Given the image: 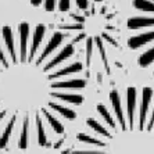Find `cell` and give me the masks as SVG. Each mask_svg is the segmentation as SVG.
I'll return each mask as SVG.
<instances>
[{
    "instance_id": "cell-1",
    "label": "cell",
    "mask_w": 154,
    "mask_h": 154,
    "mask_svg": "<svg viewBox=\"0 0 154 154\" xmlns=\"http://www.w3.org/2000/svg\"><path fill=\"white\" fill-rule=\"evenodd\" d=\"M126 111L117 89L110 93V101L115 118L104 104H97V111L111 128V132L94 118L86 124L106 139L115 142L117 154H154V90L149 86L142 89L139 106L137 90L133 86L126 89Z\"/></svg>"
},
{
    "instance_id": "cell-2",
    "label": "cell",
    "mask_w": 154,
    "mask_h": 154,
    "mask_svg": "<svg viewBox=\"0 0 154 154\" xmlns=\"http://www.w3.org/2000/svg\"><path fill=\"white\" fill-rule=\"evenodd\" d=\"M68 36V33H61V32H54L53 36L50 38V40H49V43H47V46L45 47V50L42 51V54L39 56V58L36 60V64H42L43 60L49 56V54H51L56 49H57L58 46L61 45V42L64 40V38H67Z\"/></svg>"
},
{
    "instance_id": "cell-3",
    "label": "cell",
    "mask_w": 154,
    "mask_h": 154,
    "mask_svg": "<svg viewBox=\"0 0 154 154\" xmlns=\"http://www.w3.org/2000/svg\"><path fill=\"white\" fill-rule=\"evenodd\" d=\"M45 35H46V26L43 25V24L36 25L35 29H33V33H32V46H31V51H29V56H28V58H26L28 63H32L36 51H38V49H39V46H40V43L43 42Z\"/></svg>"
},
{
    "instance_id": "cell-4",
    "label": "cell",
    "mask_w": 154,
    "mask_h": 154,
    "mask_svg": "<svg viewBox=\"0 0 154 154\" xmlns=\"http://www.w3.org/2000/svg\"><path fill=\"white\" fill-rule=\"evenodd\" d=\"M18 36H20V56H21V63H24V61H26V47H28V39H29L28 22L18 24Z\"/></svg>"
},
{
    "instance_id": "cell-5",
    "label": "cell",
    "mask_w": 154,
    "mask_h": 154,
    "mask_svg": "<svg viewBox=\"0 0 154 154\" xmlns=\"http://www.w3.org/2000/svg\"><path fill=\"white\" fill-rule=\"evenodd\" d=\"M74 53H75L74 45H72V43H69V45H67V46H65L64 49H63V50H61L60 53L57 54V56H54L53 60H50L49 63H47L46 67L43 68V71H49V69H51L53 67H57L60 63H63L64 60H67L68 57H71Z\"/></svg>"
},
{
    "instance_id": "cell-6",
    "label": "cell",
    "mask_w": 154,
    "mask_h": 154,
    "mask_svg": "<svg viewBox=\"0 0 154 154\" xmlns=\"http://www.w3.org/2000/svg\"><path fill=\"white\" fill-rule=\"evenodd\" d=\"M2 33H3V40L7 46V50L10 53V57L13 63H17V53H15V47H14V35H13V29L11 26L6 25L2 29Z\"/></svg>"
},
{
    "instance_id": "cell-7",
    "label": "cell",
    "mask_w": 154,
    "mask_h": 154,
    "mask_svg": "<svg viewBox=\"0 0 154 154\" xmlns=\"http://www.w3.org/2000/svg\"><path fill=\"white\" fill-rule=\"evenodd\" d=\"M85 86L86 82L83 79H71V81H64V82L51 83L53 89H83Z\"/></svg>"
},
{
    "instance_id": "cell-8",
    "label": "cell",
    "mask_w": 154,
    "mask_h": 154,
    "mask_svg": "<svg viewBox=\"0 0 154 154\" xmlns=\"http://www.w3.org/2000/svg\"><path fill=\"white\" fill-rule=\"evenodd\" d=\"M79 71H82V63H74V64L68 65V67H65V68H61L60 71L54 72V74H50L47 79L53 81V79H56V78L65 76V75H71V74H75V72H79Z\"/></svg>"
},
{
    "instance_id": "cell-9",
    "label": "cell",
    "mask_w": 154,
    "mask_h": 154,
    "mask_svg": "<svg viewBox=\"0 0 154 154\" xmlns=\"http://www.w3.org/2000/svg\"><path fill=\"white\" fill-rule=\"evenodd\" d=\"M51 96L56 97V99H61V100H65L68 103L72 104H82L83 97L81 94H69V93H58V92H51Z\"/></svg>"
},
{
    "instance_id": "cell-10",
    "label": "cell",
    "mask_w": 154,
    "mask_h": 154,
    "mask_svg": "<svg viewBox=\"0 0 154 154\" xmlns=\"http://www.w3.org/2000/svg\"><path fill=\"white\" fill-rule=\"evenodd\" d=\"M49 106H50L53 110H56V111H58L63 117H65L67 119H75L76 117V112L75 111H72L71 108H67V107H63V106H60V104H56L53 103V101H50L49 103Z\"/></svg>"
},
{
    "instance_id": "cell-11",
    "label": "cell",
    "mask_w": 154,
    "mask_h": 154,
    "mask_svg": "<svg viewBox=\"0 0 154 154\" xmlns=\"http://www.w3.org/2000/svg\"><path fill=\"white\" fill-rule=\"evenodd\" d=\"M133 7L136 10L146 11V13H154V2H150V0H135L133 2Z\"/></svg>"
},
{
    "instance_id": "cell-12",
    "label": "cell",
    "mask_w": 154,
    "mask_h": 154,
    "mask_svg": "<svg viewBox=\"0 0 154 154\" xmlns=\"http://www.w3.org/2000/svg\"><path fill=\"white\" fill-rule=\"evenodd\" d=\"M42 111H43V114H45V117L47 118V121H49L50 126L54 129V132H56V133H64V126L61 125L60 122H58L57 119L54 118V117L50 114V112L47 111V110H45V108H43Z\"/></svg>"
},
{
    "instance_id": "cell-13",
    "label": "cell",
    "mask_w": 154,
    "mask_h": 154,
    "mask_svg": "<svg viewBox=\"0 0 154 154\" xmlns=\"http://www.w3.org/2000/svg\"><path fill=\"white\" fill-rule=\"evenodd\" d=\"M15 119H17V117H13L10 121V124L7 125V128L4 129L3 132V136L0 137V150L3 149V147H6V144H7L8 139H10V135H11V131H13V128H14V124H15Z\"/></svg>"
},
{
    "instance_id": "cell-14",
    "label": "cell",
    "mask_w": 154,
    "mask_h": 154,
    "mask_svg": "<svg viewBox=\"0 0 154 154\" xmlns=\"http://www.w3.org/2000/svg\"><path fill=\"white\" fill-rule=\"evenodd\" d=\"M28 117L24 119V125H22V131H21V136L18 140V147L20 149H26L28 146Z\"/></svg>"
},
{
    "instance_id": "cell-15",
    "label": "cell",
    "mask_w": 154,
    "mask_h": 154,
    "mask_svg": "<svg viewBox=\"0 0 154 154\" xmlns=\"http://www.w3.org/2000/svg\"><path fill=\"white\" fill-rule=\"evenodd\" d=\"M36 125H38V142L40 146H46V135H45V128L43 122L39 115H36Z\"/></svg>"
},
{
    "instance_id": "cell-16",
    "label": "cell",
    "mask_w": 154,
    "mask_h": 154,
    "mask_svg": "<svg viewBox=\"0 0 154 154\" xmlns=\"http://www.w3.org/2000/svg\"><path fill=\"white\" fill-rule=\"evenodd\" d=\"M94 42L97 45V49L100 51V56H101V60L104 63V67H106V71L110 72V68H108V61H107V56H106V50H104V46H103V42H101L100 38H94Z\"/></svg>"
},
{
    "instance_id": "cell-17",
    "label": "cell",
    "mask_w": 154,
    "mask_h": 154,
    "mask_svg": "<svg viewBox=\"0 0 154 154\" xmlns=\"http://www.w3.org/2000/svg\"><path fill=\"white\" fill-rule=\"evenodd\" d=\"M93 38H88L86 40V65H90V58H92V53H93Z\"/></svg>"
},
{
    "instance_id": "cell-18",
    "label": "cell",
    "mask_w": 154,
    "mask_h": 154,
    "mask_svg": "<svg viewBox=\"0 0 154 154\" xmlns=\"http://www.w3.org/2000/svg\"><path fill=\"white\" fill-rule=\"evenodd\" d=\"M69 7H71V2L69 0H58V4H57L58 11L65 13V11L69 10Z\"/></svg>"
},
{
    "instance_id": "cell-19",
    "label": "cell",
    "mask_w": 154,
    "mask_h": 154,
    "mask_svg": "<svg viewBox=\"0 0 154 154\" xmlns=\"http://www.w3.org/2000/svg\"><path fill=\"white\" fill-rule=\"evenodd\" d=\"M60 28L61 29H68V31H76V29L82 31L83 25H82V24H72V25H61Z\"/></svg>"
},
{
    "instance_id": "cell-20",
    "label": "cell",
    "mask_w": 154,
    "mask_h": 154,
    "mask_svg": "<svg viewBox=\"0 0 154 154\" xmlns=\"http://www.w3.org/2000/svg\"><path fill=\"white\" fill-rule=\"evenodd\" d=\"M75 3L78 6V8H81V10H86L89 7V0H75Z\"/></svg>"
},
{
    "instance_id": "cell-21",
    "label": "cell",
    "mask_w": 154,
    "mask_h": 154,
    "mask_svg": "<svg viewBox=\"0 0 154 154\" xmlns=\"http://www.w3.org/2000/svg\"><path fill=\"white\" fill-rule=\"evenodd\" d=\"M0 63L3 64L4 68H8V61H7V58H6V56H4L3 50H2V47H0Z\"/></svg>"
},
{
    "instance_id": "cell-22",
    "label": "cell",
    "mask_w": 154,
    "mask_h": 154,
    "mask_svg": "<svg viewBox=\"0 0 154 154\" xmlns=\"http://www.w3.org/2000/svg\"><path fill=\"white\" fill-rule=\"evenodd\" d=\"M29 2H31V4H32L33 7H39V6H42L45 0H29Z\"/></svg>"
},
{
    "instance_id": "cell-23",
    "label": "cell",
    "mask_w": 154,
    "mask_h": 154,
    "mask_svg": "<svg viewBox=\"0 0 154 154\" xmlns=\"http://www.w3.org/2000/svg\"><path fill=\"white\" fill-rule=\"evenodd\" d=\"M85 38H86V35H85V33H81V35H79V36H76L75 39L72 40V45H74V43H78V42H81V40H82V39H85Z\"/></svg>"
},
{
    "instance_id": "cell-24",
    "label": "cell",
    "mask_w": 154,
    "mask_h": 154,
    "mask_svg": "<svg viewBox=\"0 0 154 154\" xmlns=\"http://www.w3.org/2000/svg\"><path fill=\"white\" fill-rule=\"evenodd\" d=\"M63 142H64V139H61V140H58L57 143L54 144V149H58V147H61V144H63Z\"/></svg>"
},
{
    "instance_id": "cell-25",
    "label": "cell",
    "mask_w": 154,
    "mask_h": 154,
    "mask_svg": "<svg viewBox=\"0 0 154 154\" xmlns=\"http://www.w3.org/2000/svg\"><path fill=\"white\" fill-rule=\"evenodd\" d=\"M4 117H6V111H2V112H0V121H2Z\"/></svg>"
},
{
    "instance_id": "cell-26",
    "label": "cell",
    "mask_w": 154,
    "mask_h": 154,
    "mask_svg": "<svg viewBox=\"0 0 154 154\" xmlns=\"http://www.w3.org/2000/svg\"><path fill=\"white\" fill-rule=\"evenodd\" d=\"M69 153H71V150H65V151H63L61 154H69Z\"/></svg>"
},
{
    "instance_id": "cell-27",
    "label": "cell",
    "mask_w": 154,
    "mask_h": 154,
    "mask_svg": "<svg viewBox=\"0 0 154 154\" xmlns=\"http://www.w3.org/2000/svg\"><path fill=\"white\" fill-rule=\"evenodd\" d=\"M94 2H101V0H94Z\"/></svg>"
}]
</instances>
